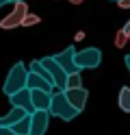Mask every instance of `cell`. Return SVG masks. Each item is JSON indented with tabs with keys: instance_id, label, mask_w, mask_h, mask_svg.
<instances>
[{
	"instance_id": "6da1fadb",
	"label": "cell",
	"mask_w": 130,
	"mask_h": 135,
	"mask_svg": "<svg viewBox=\"0 0 130 135\" xmlns=\"http://www.w3.org/2000/svg\"><path fill=\"white\" fill-rule=\"evenodd\" d=\"M48 111L52 113V115H56V118H61V120H74V118L80 113L78 109L67 100V96H65V91L63 89H56V91H52V103H50V109Z\"/></svg>"
},
{
	"instance_id": "7a4b0ae2",
	"label": "cell",
	"mask_w": 130,
	"mask_h": 135,
	"mask_svg": "<svg viewBox=\"0 0 130 135\" xmlns=\"http://www.w3.org/2000/svg\"><path fill=\"white\" fill-rule=\"evenodd\" d=\"M26 83H28V70H26V65L24 63H15L11 70H9V76H7L4 85H2V91L7 96H11L15 91L24 89Z\"/></svg>"
},
{
	"instance_id": "3957f363",
	"label": "cell",
	"mask_w": 130,
	"mask_h": 135,
	"mask_svg": "<svg viewBox=\"0 0 130 135\" xmlns=\"http://www.w3.org/2000/svg\"><path fill=\"white\" fill-rule=\"evenodd\" d=\"M41 63H43V68L50 72V76H52V81H54L56 89H65V87H67V72L61 68V63L56 61L54 57H43Z\"/></svg>"
},
{
	"instance_id": "277c9868",
	"label": "cell",
	"mask_w": 130,
	"mask_h": 135,
	"mask_svg": "<svg viewBox=\"0 0 130 135\" xmlns=\"http://www.w3.org/2000/svg\"><path fill=\"white\" fill-rule=\"evenodd\" d=\"M102 63V52L98 48H85L80 52H76V65L80 70H93Z\"/></svg>"
},
{
	"instance_id": "5b68a950",
	"label": "cell",
	"mask_w": 130,
	"mask_h": 135,
	"mask_svg": "<svg viewBox=\"0 0 130 135\" xmlns=\"http://www.w3.org/2000/svg\"><path fill=\"white\" fill-rule=\"evenodd\" d=\"M26 13H28V7H26V2H15L13 11L0 20V28L11 31V28L22 26V20H24V15H26Z\"/></svg>"
},
{
	"instance_id": "8992f818",
	"label": "cell",
	"mask_w": 130,
	"mask_h": 135,
	"mask_svg": "<svg viewBox=\"0 0 130 135\" xmlns=\"http://www.w3.org/2000/svg\"><path fill=\"white\" fill-rule=\"evenodd\" d=\"M48 122H50V111L35 109L30 113V133L28 135H43L48 131Z\"/></svg>"
},
{
	"instance_id": "52a82bcc",
	"label": "cell",
	"mask_w": 130,
	"mask_h": 135,
	"mask_svg": "<svg viewBox=\"0 0 130 135\" xmlns=\"http://www.w3.org/2000/svg\"><path fill=\"white\" fill-rule=\"evenodd\" d=\"M54 59L61 63V68L67 72V74H74V72H80V68L76 65V48L74 46H67V50H63V52L54 55Z\"/></svg>"
},
{
	"instance_id": "ba28073f",
	"label": "cell",
	"mask_w": 130,
	"mask_h": 135,
	"mask_svg": "<svg viewBox=\"0 0 130 135\" xmlns=\"http://www.w3.org/2000/svg\"><path fill=\"white\" fill-rule=\"evenodd\" d=\"M9 100H11L13 107H20V109H24V111H28V113L35 111V105H33V98H30V89L28 87H24L20 91H15V94H11Z\"/></svg>"
},
{
	"instance_id": "9c48e42d",
	"label": "cell",
	"mask_w": 130,
	"mask_h": 135,
	"mask_svg": "<svg viewBox=\"0 0 130 135\" xmlns=\"http://www.w3.org/2000/svg\"><path fill=\"white\" fill-rule=\"evenodd\" d=\"M63 91H65L69 103H72L78 111H82L85 105H87V98H89V91H87L85 87H74V89H63Z\"/></svg>"
},
{
	"instance_id": "30bf717a",
	"label": "cell",
	"mask_w": 130,
	"mask_h": 135,
	"mask_svg": "<svg viewBox=\"0 0 130 135\" xmlns=\"http://www.w3.org/2000/svg\"><path fill=\"white\" fill-rule=\"evenodd\" d=\"M30 98H33V105L35 109H50V103H52V91H46V89H30Z\"/></svg>"
},
{
	"instance_id": "8fae6325",
	"label": "cell",
	"mask_w": 130,
	"mask_h": 135,
	"mask_svg": "<svg viewBox=\"0 0 130 135\" xmlns=\"http://www.w3.org/2000/svg\"><path fill=\"white\" fill-rule=\"evenodd\" d=\"M26 87L28 89H46V91H54L56 89L50 81H46L43 76H39V74H35V72H28V83H26Z\"/></svg>"
},
{
	"instance_id": "7c38bea8",
	"label": "cell",
	"mask_w": 130,
	"mask_h": 135,
	"mask_svg": "<svg viewBox=\"0 0 130 135\" xmlns=\"http://www.w3.org/2000/svg\"><path fill=\"white\" fill-rule=\"evenodd\" d=\"M24 115H28V111H24L20 107H13L7 115H0V126H13L15 122H20Z\"/></svg>"
},
{
	"instance_id": "4fadbf2b",
	"label": "cell",
	"mask_w": 130,
	"mask_h": 135,
	"mask_svg": "<svg viewBox=\"0 0 130 135\" xmlns=\"http://www.w3.org/2000/svg\"><path fill=\"white\" fill-rule=\"evenodd\" d=\"M11 129H13L15 135H28V133H30V113H28V115H24L20 122H15Z\"/></svg>"
},
{
	"instance_id": "5bb4252c",
	"label": "cell",
	"mask_w": 130,
	"mask_h": 135,
	"mask_svg": "<svg viewBox=\"0 0 130 135\" xmlns=\"http://www.w3.org/2000/svg\"><path fill=\"white\" fill-rule=\"evenodd\" d=\"M117 103H119V109H121V111L130 113V87H121V89H119Z\"/></svg>"
},
{
	"instance_id": "9a60e30c",
	"label": "cell",
	"mask_w": 130,
	"mask_h": 135,
	"mask_svg": "<svg viewBox=\"0 0 130 135\" xmlns=\"http://www.w3.org/2000/svg\"><path fill=\"white\" fill-rule=\"evenodd\" d=\"M74 87H82V79H80V72L67 74V87H65V89H74Z\"/></svg>"
},
{
	"instance_id": "2e32d148",
	"label": "cell",
	"mask_w": 130,
	"mask_h": 135,
	"mask_svg": "<svg viewBox=\"0 0 130 135\" xmlns=\"http://www.w3.org/2000/svg\"><path fill=\"white\" fill-rule=\"evenodd\" d=\"M41 22V18L39 15H35L33 11H28L24 15V20H22V26H26V28H30V26H35V24H39Z\"/></svg>"
},
{
	"instance_id": "e0dca14e",
	"label": "cell",
	"mask_w": 130,
	"mask_h": 135,
	"mask_svg": "<svg viewBox=\"0 0 130 135\" xmlns=\"http://www.w3.org/2000/svg\"><path fill=\"white\" fill-rule=\"evenodd\" d=\"M128 41H130L128 33H126L124 28H119V31H117V35H115V46H117V48H124V46L128 44Z\"/></svg>"
},
{
	"instance_id": "ac0fdd59",
	"label": "cell",
	"mask_w": 130,
	"mask_h": 135,
	"mask_svg": "<svg viewBox=\"0 0 130 135\" xmlns=\"http://www.w3.org/2000/svg\"><path fill=\"white\" fill-rule=\"evenodd\" d=\"M117 4H119V9H124V11L130 9V0H117Z\"/></svg>"
},
{
	"instance_id": "d6986e66",
	"label": "cell",
	"mask_w": 130,
	"mask_h": 135,
	"mask_svg": "<svg viewBox=\"0 0 130 135\" xmlns=\"http://www.w3.org/2000/svg\"><path fill=\"white\" fill-rule=\"evenodd\" d=\"M0 135H15L11 126H0Z\"/></svg>"
},
{
	"instance_id": "ffe728a7",
	"label": "cell",
	"mask_w": 130,
	"mask_h": 135,
	"mask_svg": "<svg viewBox=\"0 0 130 135\" xmlns=\"http://www.w3.org/2000/svg\"><path fill=\"white\" fill-rule=\"evenodd\" d=\"M124 31H126V33H128V37H130V20H128V22H126V26H124Z\"/></svg>"
},
{
	"instance_id": "44dd1931",
	"label": "cell",
	"mask_w": 130,
	"mask_h": 135,
	"mask_svg": "<svg viewBox=\"0 0 130 135\" xmlns=\"http://www.w3.org/2000/svg\"><path fill=\"white\" fill-rule=\"evenodd\" d=\"M67 2H69V4H80L82 0H67Z\"/></svg>"
},
{
	"instance_id": "7402d4cb",
	"label": "cell",
	"mask_w": 130,
	"mask_h": 135,
	"mask_svg": "<svg viewBox=\"0 0 130 135\" xmlns=\"http://www.w3.org/2000/svg\"><path fill=\"white\" fill-rule=\"evenodd\" d=\"M126 65H128V72H130V55L126 57Z\"/></svg>"
},
{
	"instance_id": "603a6c76",
	"label": "cell",
	"mask_w": 130,
	"mask_h": 135,
	"mask_svg": "<svg viewBox=\"0 0 130 135\" xmlns=\"http://www.w3.org/2000/svg\"><path fill=\"white\" fill-rule=\"evenodd\" d=\"M11 4H15V2H26V0H9Z\"/></svg>"
},
{
	"instance_id": "cb8c5ba5",
	"label": "cell",
	"mask_w": 130,
	"mask_h": 135,
	"mask_svg": "<svg viewBox=\"0 0 130 135\" xmlns=\"http://www.w3.org/2000/svg\"><path fill=\"white\" fill-rule=\"evenodd\" d=\"M7 2H9V0H0V9H2V7H4Z\"/></svg>"
},
{
	"instance_id": "d4e9b609",
	"label": "cell",
	"mask_w": 130,
	"mask_h": 135,
	"mask_svg": "<svg viewBox=\"0 0 130 135\" xmlns=\"http://www.w3.org/2000/svg\"><path fill=\"white\" fill-rule=\"evenodd\" d=\"M115 2H117V0H115Z\"/></svg>"
}]
</instances>
